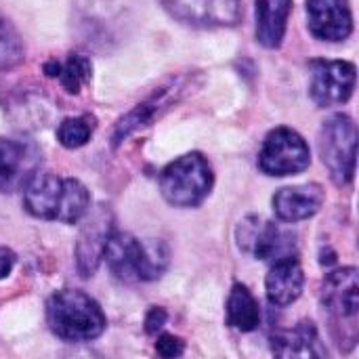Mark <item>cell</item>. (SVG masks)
Masks as SVG:
<instances>
[{"label": "cell", "instance_id": "3957f363", "mask_svg": "<svg viewBox=\"0 0 359 359\" xmlns=\"http://www.w3.org/2000/svg\"><path fill=\"white\" fill-rule=\"evenodd\" d=\"M109 271L126 284L156 282L170 263V250L162 240H139L133 233H111L103 252Z\"/></svg>", "mask_w": 359, "mask_h": 359}, {"label": "cell", "instance_id": "603a6c76", "mask_svg": "<svg viewBox=\"0 0 359 359\" xmlns=\"http://www.w3.org/2000/svg\"><path fill=\"white\" fill-rule=\"evenodd\" d=\"M156 353L160 359H179L185 353V341L175 334H158L156 341Z\"/></svg>", "mask_w": 359, "mask_h": 359}, {"label": "cell", "instance_id": "ac0fdd59", "mask_svg": "<svg viewBox=\"0 0 359 359\" xmlns=\"http://www.w3.org/2000/svg\"><path fill=\"white\" fill-rule=\"evenodd\" d=\"M257 40L265 48H278L284 42L292 0H257Z\"/></svg>", "mask_w": 359, "mask_h": 359}, {"label": "cell", "instance_id": "9a60e30c", "mask_svg": "<svg viewBox=\"0 0 359 359\" xmlns=\"http://www.w3.org/2000/svg\"><path fill=\"white\" fill-rule=\"evenodd\" d=\"M305 288V271L297 257L286 255L273 261L267 278H265V292L271 305L276 307H290L299 301Z\"/></svg>", "mask_w": 359, "mask_h": 359}, {"label": "cell", "instance_id": "2e32d148", "mask_svg": "<svg viewBox=\"0 0 359 359\" xmlns=\"http://www.w3.org/2000/svg\"><path fill=\"white\" fill-rule=\"evenodd\" d=\"M326 194L322 185L311 183V185H297V187H282L271 204L273 212L280 221L284 223H299L316 217L320 208L324 206Z\"/></svg>", "mask_w": 359, "mask_h": 359}, {"label": "cell", "instance_id": "cb8c5ba5", "mask_svg": "<svg viewBox=\"0 0 359 359\" xmlns=\"http://www.w3.org/2000/svg\"><path fill=\"white\" fill-rule=\"evenodd\" d=\"M168 322V313L164 307H151L147 313H145V320H143V328H145V334L149 337H156L160 334V330L164 328V324Z\"/></svg>", "mask_w": 359, "mask_h": 359}, {"label": "cell", "instance_id": "d4e9b609", "mask_svg": "<svg viewBox=\"0 0 359 359\" xmlns=\"http://www.w3.org/2000/svg\"><path fill=\"white\" fill-rule=\"evenodd\" d=\"M15 252L6 246H0V280H4L6 276H11L13 267H15Z\"/></svg>", "mask_w": 359, "mask_h": 359}, {"label": "cell", "instance_id": "484cf974", "mask_svg": "<svg viewBox=\"0 0 359 359\" xmlns=\"http://www.w3.org/2000/svg\"><path fill=\"white\" fill-rule=\"evenodd\" d=\"M63 359H101L97 353H93V351H86V349H80V351H72V353H67Z\"/></svg>", "mask_w": 359, "mask_h": 359}, {"label": "cell", "instance_id": "44dd1931", "mask_svg": "<svg viewBox=\"0 0 359 359\" xmlns=\"http://www.w3.org/2000/svg\"><path fill=\"white\" fill-rule=\"evenodd\" d=\"M95 133V118L90 116H74L65 118L57 128V141L65 149H78L90 141Z\"/></svg>", "mask_w": 359, "mask_h": 359}, {"label": "cell", "instance_id": "5b68a950", "mask_svg": "<svg viewBox=\"0 0 359 359\" xmlns=\"http://www.w3.org/2000/svg\"><path fill=\"white\" fill-rule=\"evenodd\" d=\"M160 191L162 198L177 208H196L212 191L215 175L210 162L194 151L177 158L160 172Z\"/></svg>", "mask_w": 359, "mask_h": 359}, {"label": "cell", "instance_id": "5bb4252c", "mask_svg": "<svg viewBox=\"0 0 359 359\" xmlns=\"http://www.w3.org/2000/svg\"><path fill=\"white\" fill-rule=\"evenodd\" d=\"M286 240L284 233L276 223L261 221L259 217H248L238 227V244L244 252H252L255 259L269 261L286 257Z\"/></svg>", "mask_w": 359, "mask_h": 359}, {"label": "cell", "instance_id": "7a4b0ae2", "mask_svg": "<svg viewBox=\"0 0 359 359\" xmlns=\"http://www.w3.org/2000/svg\"><path fill=\"white\" fill-rule=\"evenodd\" d=\"M46 324L57 339L80 345L99 339L107 328V318L90 294L61 288L46 301Z\"/></svg>", "mask_w": 359, "mask_h": 359}, {"label": "cell", "instance_id": "30bf717a", "mask_svg": "<svg viewBox=\"0 0 359 359\" xmlns=\"http://www.w3.org/2000/svg\"><path fill=\"white\" fill-rule=\"evenodd\" d=\"M42 154L32 141L0 137V194L23 189L36 175Z\"/></svg>", "mask_w": 359, "mask_h": 359}, {"label": "cell", "instance_id": "d6986e66", "mask_svg": "<svg viewBox=\"0 0 359 359\" xmlns=\"http://www.w3.org/2000/svg\"><path fill=\"white\" fill-rule=\"evenodd\" d=\"M225 320L240 332H252L261 324V307L244 284H233L225 305Z\"/></svg>", "mask_w": 359, "mask_h": 359}, {"label": "cell", "instance_id": "e0dca14e", "mask_svg": "<svg viewBox=\"0 0 359 359\" xmlns=\"http://www.w3.org/2000/svg\"><path fill=\"white\" fill-rule=\"evenodd\" d=\"M181 93V86L172 84V86H162L160 90H156L149 99H145L143 103H139L133 111H128L124 118H120V122L114 128L111 135V145L118 147L124 139H128L133 133L154 124L170 105H175L177 97Z\"/></svg>", "mask_w": 359, "mask_h": 359}, {"label": "cell", "instance_id": "52a82bcc", "mask_svg": "<svg viewBox=\"0 0 359 359\" xmlns=\"http://www.w3.org/2000/svg\"><path fill=\"white\" fill-rule=\"evenodd\" d=\"M311 164V151L307 141L288 126L273 128L261 145L259 168L269 177L301 175Z\"/></svg>", "mask_w": 359, "mask_h": 359}, {"label": "cell", "instance_id": "9c48e42d", "mask_svg": "<svg viewBox=\"0 0 359 359\" xmlns=\"http://www.w3.org/2000/svg\"><path fill=\"white\" fill-rule=\"evenodd\" d=\"M309 95L320 107L343 105L351 99L358 69L351 61L341 59H313L311 61Z\"/></svg>", "mask_w": 359, "mask_h": 359}, {"label": "cell", "instance_id": "277c9868", "mask_svg": "<svg viewBox=\"0 0 359 359\" xmlns=\"http://www.w3.org/2000/svg\"><path fill=\"white\" fill-rule=\"evenodd\" d=\"M322 307L330 322V334L349 353L358 343L359 276L355 267H339L324 278Z\"/></svg>", "mask_w": 359, "mask_h": 359}, {"label": "cell", "instance_id": "ffe728a7", "mask_svg": "<svg viewBox=\"0 0 359 359\" xmlns=\"http://www.w3.org/2000/svg\"><path fill=\"white\" fill-rule=\"evenodd\" d=\"M44 72L46 76L50 78H57L61 82V86L69 93V95H78L82 90V86L86 82H90V76H93V65H90V59L80 55V53H74L69 55L65 61H55L50 59L46 65H44Z\"/></svg>", "mask_w": 359, "mask_h": 359}, {"label": "cell", "instance_id": "7c38bea8", "mask_svg": "<svg viewBox=\"0 0 359 359\" xmlns=\"http://www.w3.org/2000/svg\"><path fill=\"white\" fill-rule=\"evenodd\" d=\"M309 32L318 40L343 42L353 32V13L349 0H307Z\"/></svg>", "mask_w": 359, "mask_h": 359}, {"label": "cell", "instance_id": "4fadbf2b", "mask_svg": "<svg viewBox=\"0 0 359 359\" xmlns=\"http://www.w3.org/2000/svg\"><path fill=\"white\" fill-rule=\"evenodd\" d=\"M273 359H332L316 324L303 320L271 337Z\"/></svg>", "mask_w": 359, "mask_h": 359}, {"label": "cell", "instance_id": "ba28073f", "mask_svg": "<svg viewBox=\"0 0 359 359\" xmlns=\"http://www.w3.org/2000/svg\"><path fill=\"white\" fill-rule=\"evenodd\" d=\"M82 227L74 246V259H76V269L80 278L88 280L97 273L103 252L107 246L109 236L114 233V215L109 206L97 204L86 210V215L80 219Z\"/></svg>", "mask_w": 359, "mask_h": 359}, {"label": "cell", "instance_id": "6da1fadb", "mask_svg": "<svg viewBox=\"0 0 359 359\" xmlns=\"http://www.w3.org/2000/svg\"><path fill=\"white\" fill-rule=\"evenodd\" d=\"M23 208L34 219L74 225L90 208V194L78 179L38 172L23 187Z\"/></svg>", "mask_w": 359, "mask_h": 359}, {"label": "cell", "instance_id": "8992f818", "mask_svg": "<svg viewBox=\"0 0 359 359\" xmlns=\"http://www.w3.org/2000/svg\"><path fill=\"white\" fill-rule=\"evenodd\" d=\"M318 149L324 166L330 172V179L337 185H349L355 177L358 162V126L345 116L337 114L328 118L318 135Z\"/></svg>", "mask_w": 359, "mask_h": 359}, {"label": "cell", "instance_id": "7402d4cb", "mask_svg": "<svg viewBox=\"0 0 359 359\" xmlns=\"http://www.w3.org/2000/svg\"><path fill=\"white\" fill-rule=\"evenodd\" d=\"M25 57V46L15 25L0 17V72L17 67Z\"/></svg>", "mask_w": 359, "mask_h": 359}, {"label": "cell", "instance_id": "8fae6325", "mask_svg": "<svg viewBox=\"0 0 359 359\" xmlns=\"http://www.w3.org/2000/svg\"><path fill=\"white\" fill-rule=\"evenodd\" d=\"M162 4L194 27H231L242 19V0H162Z\"/></svg>", "mask_w": 359, "mask_h": 359}]
</instances>
